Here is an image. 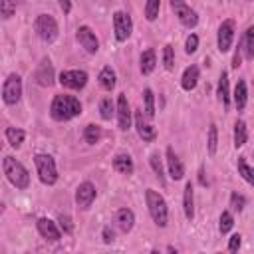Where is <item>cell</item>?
<instances>
[{
  "instance_id": "cell-1",
  "label": "cell",
  "mask_w": 254,
  "mask_h": 254,
  "mask_svg": "<svg viewBox=\"0 0 254 254\" xmlns=\"http://www.w3.org/2000/svg\"><path fill=\"white\" fill-rule=\"evenodd\" d=\"M81 113V103L73 95H56L50 105V115L56 121H69Z\"/></svg>"
},
{
  "instance_id": "cell-2",
  "label": "cell",
  "mask_w": 254,
  "mask_h": 254,
  "mask_svg": "<svg viewBox=\"0 0 254 254\" xmlns=\"http://www.w3.org/2000/svg\"><path fill=\"white\" fill-rule=\"evenodd\" d=\"M145 198H147V206H149V214H151L153 222L157 226H161V228L167 226V222H169V208H167L165 198L157 190H153V189L145 190Z\"/></svg>"
},
{
  "instance_id": "cell-3",
  "label": "cell",
  "mask_w": 254,
  "mask_h": 254,
  "mask_svg": "<svg viewBox=\"0 0 254 254\" xmlns=\"http://www.w3.org/2000/svg\"><path fill=\"white\" fill-rule=\"evenodd\" d=\"M2 169H4L6 179H8L16 189H28V185H30V175H28L26 167H24L20 161H16L14 157H4Z\"/></svg>"
},
{
  "instance_id": "cell-4",
  "label": "cell",
  "mask_w": 254,
  "mask_h": 254,
  "mask_svg": "<svg viewBox=\"0 0 254 254\" xmlns=\"http://www.w3.org/2000/svg\"><path fill=\"white\" fill-rule=\"evenodd\" d=\"M34 163H36L38 177H40V181L44 185H54L58 181V169H56L54 157H50V155H36Z\"/></svg>"
},
{
  "instance_id": "cell-5",
  "label": "cell",
  "mask_w": 254,
  "mask_h": 254,
  "mask_svg": "<svg viewBox=\"0 0 254 254\" xmlns=\"http://www.w3.org/2000/svg\"><path fill=\"white\" fill-rule=\"evenodd\" d=\"M34 30L44 42H54L58 38V22L50 14H40L34 22Z\"/></svg>"
},
{
  "instance_id": "cell-6",
  "label": "cell",
  "mask_w": 254,
  "mask_h": 254,
  "mask_svg": "<svg viewBox=\"0 0 254 254\" xmlns=\"http://www.w3.org/2000/svg\"><path fill=\"white\" fill-rule=\"evenodd\" d=\"M22 97V77L18 73H10L2 85V99L6 105L18 103Z\"/></svg>"
},
{
  "instance_id": "cell-7",
  "label": "cell",
  "mask_w": 254,
  "mask_h": 254,
  "mask_svg": "<svg viewBox=\"0 0 254 254\" xmlns=\"http://www.w3.org/2000/svg\"><path fill=\"white\" fill-rule=\"evenodd\" d=\"M113 32H115V38L117 42H125L131 32H133V22H131V16L127 12H121L117 10L113 14Z\"/></svg>"
},
{
  "instance_id": "cell-8",
  "label": "cell",
  "mask_w": 254,
  "mask_h": 254,
  "mask_svg": "<svg viewBox=\"0 0 254 254\" xmlns=\"http://www.w3.org/2000/svg\"><path fill=\"white\" fill-rule=\"evenodd\" d=\"M60 83L67 89H83L87 83V73L81 69H67L60 73Z\"/></svg>"
},
{
  "instance_id": "cell-9",
  "label": "cell",
  "mask_w": 254,
  "mask_h": 254,
  "mask_svg": "<svg viewBox=\"0 0 254 254\" xmlns=\"http://www.w3.org/2000/svg\"><path fill=\"white\" fill-rule=\"evenodd\" d=\"M75 40L81 44V48H85L87 54H95L99 50V40L95 38V32L89 26H79L75 32Z\"/></svg>"
},
{
  "instance_id": "cell-10",
  "label": "cell",
  "mask_w": 254,
  "mask_h": 254,
  "mask_svg": "<svg viewBox=\"0 0 254 254\" xmlns=\"http://www.w3.org/2000/svg\"><path fill=\"white\" fill-rule=\"evenodd\" d=\"M234 38V20H224L218 28V50L224 54L230 50Z\"/></svg>"
},
{
  "instance_id": "cell-11",
  "label": "cell",
  "mask_w": 254,
  "mask_h": 254,
  "mask_svg": "<svg viewBox=\"0 0 254 254\" xmlns=\"http://www.w3.org/2000/svg\"><path fill=\"white\" fill-rule=\"evenodd\" d=\"M93 200H95V187L89 181L81 183L77 187V190H75V202H77V206L79 208H89Z\"/></svg>"
},
{
  "instance_id": "cell-12",
  "label": "cell",
  "mask_w": 254,
  "mask_h": 254,
  "mask_svg": "<svg viewBox=\"0 0 254 254\" xmlns=\"http://www.w3.org/2000/svg\"><path fill=\"white\" fill-rule=\"evenodd\" d=\"M34 79H36L40 85H44V87H50V85L54 83V65H52V62H50L48 58H44V60L40 62L38 69L34 71Z\"/></svg>"
},
{
  "instance_id": "cell-13",
  "label": "cell",
  "mask_w": 254,
  "mask_h": 254,
  "mask_svg": "<svg viewBox=\"0 0 254 254\" xmlns=\"http://www.w3.org/2000/svg\"><path fill=\"white\" fill-rule=\"evenodd\" d=\"M117 123H119L121 131H127L131 127V107H129L125 93H121L117 97Z\"/></svg>"
},
{
  "instance_id": "cell-14",
  "label": "cell",
  "mask_w": 254,
  "mask_h": 254,
  "mask_svg": "<svg viewBox=\"0 0 254 254\" xmlns=\"http://www.w3.org/2000/svg\"><path fill=\"white\" fill-rule=\"evenodd\" d=\"M36 226H38V232L42 234V238H46V240H50V242H58V240L62 238V232H60L58 224L52 222L50 218H40V220L36 222Z\"/></svg>"
},
{
  "instance_id": "cell-15",
  "label": "cell",
  "mask_w": 254,
  "mask_h": 254,
  "mask_svg": "<svg viewBox=\"0 0 254 254\" xmlns=\"http://www.w3.org/2000/svg\"><path fill=\"white\" fill-rule=\"evenodd\" d=\"M135 127H137V133H139V137H141L143 141H147V143L155 141L157 131H155V127H151V125L147 123L143 111H135Z\"/></svg>"
},
{
  "instance_id": "cell-16",
  "label": "cell",
  "mask_w": 254,
  "mask_h": 254,
  "mask_svg": "<svg viewBox=\"0 0 254 254\" xmlns=\"http://www.w3.org/2000/svg\"><path fill=\"white\" fill-rule=\"evenodd\" d=\"M173 10H175V16L179 18V22H181L185 28H194V26L198 24V14H196L192 8H189L187 4L175 6Z\"/></svg>"
},
{
  "instance_id": "cell-17",
  "label": "cell",
  "mask_w": 254,
  "mask_h": 254,
  "mask_svg": "<svg viewBox=\"0 0 254 254\" xmlns=\"http://www.w3.org/2000/svg\"><path fill=\"white\" fill-rule=\"evenodd\" d=\"M167 167H169V175L173 181H181L185 177V167L181 159L177 157V153L173 151V147H167Z\"/></svg>"
},
{
  "instance_id": "cell-18",
  "label": "cell",
  "mask_w": 254,
  "mask_h": 254,
  "mask_svg": "<svg viewBox=\"0 0 254 254\" xmlns=\"http://www.w3.org/2000/svg\"><path fill=\"white\" fill-rule=\"evenodd\" d=\"M115 224H117V228H119L121 232H129V230L133 228V224H135V214H133V210H129V208H119V210L115 212Z\"/></svg>"
},
{
  "instance_id": "cell-19",
  "label": "cell",
  "mask_w": 254,
  "mask_h": 254,
  "mask_svg": "<svg viewBox=\"0 0 254 254\" xmlns=\"http://www.w3.org/2000/svg\"><path fill=\"white\" fill-rule=\"evenodd\" d=\"M196 83H198V67L196 65H189L185 69L183 77H181V85H183L185 91H190V89L196 87Z\"/></svg>"
},
{
  "instance_id": "cell-20",
  "label": "cell",
  "mask_w": 254,
  "mask_h": 254,
  "mask_svg": "<svg viewBox=\"0 0 254 254\" xmlns=\"http://www.w3.org/2000/svg\"><path fill=\"white\" fill-rule=\"evenodd\" d=\"M183 208H185V216L189 220L194 218V200H192V185L187 183L185 185V192H183Z\"/></svg>"
},
{
  "instance_id": "cell-21",
  "label": "cell",
  "mask_w": 254,
  "mask_h": 254,
  "mask_svg": "<svg viewBox=\"0 0 254 254\" xmlns=\"http://www.w3.org/2000/svg\"><path fill=\"white\" fill-rule=\"evenodd\" d=\"M157 65V56H155V50H145L141 54V73L143 75H149Z\"/></svg>"
},
{
  "instance_id": "cell-22",
  "label": "cell",
  "mask_w": 254,
  "mask_h": 254,
  "mask_svg": "<svg viewBox=\"0 0 254 254\" xmlns=\"http://www.w3.org/2000/svg\"><path fill=\"white\" fill-rule=\"evenodd\" d=\"M113 169L117 171V173H121V175H131L133 173V159L129 157V155H117L115 159H113Z\"/></svg>"
},
{
  "instance_id": "cell-23",
  "label": "cell",
  "mask_w": 254,
  "mask_h": 254,
  "mask_svg": "<svg viewBox=\"0 0 254 254\" xmlns=\"http://www.w3.org/2000/svg\"><path fill=\"white\" fill-rule=\"evenodd\" d=\"M240 46H242L244 58H246V60H254V26H250V28L244 32V38H242Z\"/></svg>"
},
{
  "instance_id": "cell-24",
  "label": "cell",
  "mask_w": 254,
  "mask_h": 254,
  "mask_svg": "<svg viewBox=\"0 0 254 254\" xmlns=\"http://www.w3.org/2000/svg\"><path fill=\"white\" fill-rule=\"evenodd\" d=\"M246 97H248V91H246V81L244 79H238L236 81V87H234V105L238 111H242L246 107Z\"/></svg>"
},
{
  "instance_id": "cell-25",
  "label": "cell",
  "mask_w": 254,
  "mask_h": 254,
  "mask_svg": "<svg viewBox=\"0 0 254 254\" xmlns=\"http://www.w3.org/2000/svg\"><path fill=\"white\" fill-rule=\"evenodd\" d=\"M99 85L103 87V89H107V91H111L113 87H115V83H117V77H115V71L107 65V67H103L101 71H99Z\"/></svg>"
},
{
  "instance_id": "cell-26",
  "label": "cell",
  "mask_w": 254,
  "mask_h": 254,
  "mask_svg": "<svg viewBox=\"0 0 254 254\" xmlns=\"http://www.w3.org/2000/svg\"><path fill=\"white\" fill-rule=\"evenodd\" d=\"M216 95H218V99H220L224 105L230 103V87H228V73H226V71H222L220 77H218V89H216Z\"/></svg>"
},
{
  "instance_id": "cell-27",
  "label": "cell",
  "mask_w": 254,
  "mask_h": 254,
  "mask_svg": "<svg viewBox=\"0 0 254 254\" xmlns=\"http://www.w3.org/2000/svg\"><path fill=\"white\" fill-rule=\"evenodd\" d=\"M236 167H238V175L246 181V183H250L252 187H254V169L246 163V157H238V163H236Z\"/></svg>"
},
{
  "instance_id": "cell-28",
  "label": "cell",
  "mask_w": 254,
  "mask_h": 254,
  "mask_svg": "<svg viewBox=\"0 0 254 254\" xmlns=\"http://www.w3.org/2000/svg\"><path fill=\"white\" fill-rule=\"evenodd\" d=\"M101 135H103V131H101L99 125L89 123V125H85V129H83V139H85V143H89V145H95V143L101 139Z\"/></svg>"
},
{
  "instance_id": "cell-29",
  "label": "cell",
  "mask_w": 254,
  "mask_h": 254,
  "mask_svg": "<svg viewBox=\"0 0 254 254\" xmlns=\"http://www.w3.org/2000/svg\"><path fill=\"white\" fill-rule=\"evenodd\" d=\"M246 139H248L246 123H244L242 119H238V121L234 123V147H236V149H238V147H242V145L246 143Z\"/></svg>"
},
{
  "instance_id": "cell-30",
  "label": "cell",
  "mask_w": 254,
  "mask_h": 254,
  "mask_svg": "<svg viewBox=\"0 0 254 254\" xmlns=\"http://www.w3.org/2000/svg\"><path fill=\"white\" fill-rule=\"evenodd\" d=\"M24 137H26V133H24L22 129H16V127H8V129H6V139H8V143H10L14 149H18V147L24 143Z\"/></svg>"
},
{
  "instance_id": "cell-31",
  "label": "cell",
  "mask_w": 254,
  "mask_h": 254,
  "mask_svg": "<svg viewBox=\"0 0 254 254\" xmlns=\"http://www.w3.org/2000/svg\"><path fill=\"white\" fill-rule=\"evenodd\" d=\"M159 10H161V0H147V4H145V18L149 22L157 20Z\"/></svg>"
},
{
  "instance_id": "cell-32",
  "label": "cell",
  "mask_w": 254,
  "mask_h": 254,
  "mask_svg": "<svg viewBox=\"0 0 254 254\" xmlns=\"http://www.w3.org/2000/svg\"><path fill=\"white\" fill-rule=\"evenodd\" d=\"M113 101H111V97H103L101 101H99V113H101V119H105V121H109L111 117H113Z\"/></svg>"
},
{
  "instance_id": "cell-33",
  "label": "cell",
  "mask_w": 254,
  "mask_h": 254,
  "mask_svg": "<svg viewBox=\"0 0 254 254\" xmlns=\"http://www.w3.org/2000/svg\"><path fill=\"white\" fill-rule=\"evenodd\" d=\"M143 99H145V115L153 117L155 115V95H153V91L149 87L143 91Z\"/></svg>"
},
{
  "instance_id": "cell-34",
  "label": "cell",
  "mask_w": 254,
  "mask_h": 254,
  "mask_svg": "<svg viewBox=\"0 0 254 254\" xmlns=\"http://www.w3.org/2000/svg\"><path fill=\"white\" fill-rule=\"evenodd\" d=\"M216 145H218V133H216V125L212 123L208 127V139H206V147H208V153L210 155L216 153Z\"/></svg>"
},
{
  "instance_id": "cell-35",
  "label": "cell",
  "mask_w": 254,
  "mask_h": 254,
  "mask_svg": "<svg viewBox=\"0 0 254 254\" xmlns=\"http://www.w3.org/2000/svg\"><path fill=\"white\" fill-rule=\"evenodd\" d=\"M163 64L167 69H173L175 67V48L171 44H167L163 48Z\"/></svg>"
},
{
  "instance_id": "cell-36",
  "label": "cell",
  "mask_w": 254,
  "mask_h": 254,
  "mask_svg": "<svg viewBox=\"0 0 254 254\" xmlns=\"http://www.w3.org/2000/svg\"><path fill=\"white\" fill-rule=\"evenodd\" d=\"M232 226H234V218H232V214H230L228 210H224V212L220 214V224H218V228H220L222 234H226V232H230Z\"/></svg>"
},
{
  "instance_id": "cell-37",
  "label": "cell",
  "mask_w": 254,
  "mask_h": 254,
  "mask_svg": "<svg viewBox=\"0 0 254 254\" xmlns=\"http://www.w3.org/2000/svg\"><path fill=\"white\" fill-rule=\"evenodd\" d=\"M16 12V0H0V14L4 20H8Z\"/></svg>"
},
{
  "instance_id": "cell-38",
  "label": "cell",
  "mask_w": 254,
  "mask_h": 254,
  "mask_svg": "<svg viewBox=\"0 0 254 254\" xmlns=\"http://www.w3.org/2000/svg\"><path fill=\"white\" fill-rule=\"evenodd\" d=\"M149 163H151V167H153V171H155L157 179L161 181V185H165V177H163V165H161V159H159V155H157V153H155V155H151Z\"/></svg>"
},
{
  "instance_id": "cell-39",
  "label": "cell",
  "mask_w": 254,
  "mask_h": 254,
  "mask_svg": "<svg viewBox=\"0 0 254 254\" xmlns=\"http://www.w3.org/2000/svg\"><path fill=\"white\" fill-rule=\"evenodd\" d=\"M244 204H246V198H244L242 194H238V192H232V194H230V206H232L236 212H240V210L244 208Z\"/></svg>"
},
{
  "instance_id": "cell-40",
  "label": "cell",
  "mask_w": 254,
  "mask_h": 254,
  "mask_svg": "<svg viewBox=\"0 0 254 254\" xmlns=\"http://www.w3.org/2000/svg\"><path fill=\"white\" fill-rule=\"evenodd\" d=\"M58 222H60V226H62V230L65 234H71L73 232V224H71V218L67 214H60L58 216Z\"/></svg>"
},
{
  "instance_id": "cell-41",
  "label": "cell",
  "mask_w": 254,
  "mask_h": 254,
  "mask_svg": "<svg viewBox=\"0 0 254 254\" xmlns=\"http://www.w3.org/2000/svg\"><path fill=\"white\" fill-rule=\"evenodd\" d=\"M196 48H198V36L196 34H190L187 38V42H185V50H187V54H194Z\"/></svg>"
},
{
  "instance_id": "cell-42",
  "label": "cell",
  "mask_w": 254,
  "mask_h": 254,
  "mask_svg": "<svg viewBox=\"0 0 254 254\" xmlns=\"http://www.w3.org/2000/svg\"><path fill=\"white\" fill-rule=\"evenodd\" d=\"M240 242H242V236L240 234H232L230 240H228V250L230 252H236L240 248Z\"/></svg>"
},
{
  "instance_id": "cell-43",
  "label": "cell",
  "mask_w": 254,
  "mask_h": 254,
  "mask_svg": "<svg viewBox=\"0 0 254 254\" xmlns=\"http://www.w3.org/2000/svg\"><path fill=\"white\" fill-rule=\"evenodd\" d=\"M240 52H242V46H238V50H236V54H234V58H232V67H240V64H242Z\"/></svg>"
},
{
  "instance_id": "cell-44",
  "label": "cell",
  "mask_w": 254,
  "mask_h": 254,
  "mask_svg": "<svg viewBox=\"0 0 254 254\" xmlns=\"http://www.w3.org/2000/svg\"><path fill=\"white\" fill-rule=\"evenodd\" d=\"M103 242H107V244H109V242H113V230H111L109 226H105V228H103Z\"/></svg>"
},
{
  "instance_id": "cell-45",
  "label": "cell",
  "mask_w": 254,
  "mask_h": 254,
  "mask_svg": "<svg viewBox=\"0 0 254 254\" xmlns=\"http://www.w3.org/2000/svg\"><path fill=\"white\" fill-rule=\"evenodd\" d=\"M60 8L64 10V14H69L71 12V2L69 0H60Z\"/></svg>"
},
{
  "instance_id": "cell-46",
  "label": "cell",
  "mask_w": 254,
  "mask_h": 254,
  "mask_svg": "<svg viewBox=\"0 0 254 254\" xmlns=\"http://www.w3.org/2000/svg\"><path fill=\"white\" fill-rule=\"evenodd\" d=\"M198 181H200V185H206V181H204V171H202V169L198 171Z\"/></svg>"
},
{
  "instance_id": "cell-47",
  "label": "cell",
  "mask_w": 254,
  "mask_h": 254,
  "mask_svg": "<svg viewBox=\"0 0 254 254\" xmlns=\"http://www.w3.org/2000/svg\"><path fill=\"white\" fill-rule=\"evenodd\" d=\"M181 4H185V0H171V6L175 8V6H181Z\"/></svg>"
},
{
  "instance_id": "cell-48",
  "label": "cell",
  "mask_w": 254,
  "mask_h": 254,
  "mask_svg": "<svg viewBox=\"0 0 254 254\" xmlns=\"http://www.w3.org/2000/svg\"><path fill=\"white\" fill-rule=\"evenodd\" d=\"M16 2H24V0H16Z\"/></svg>"
}]
</instances>
